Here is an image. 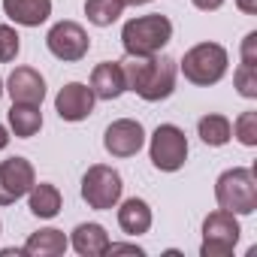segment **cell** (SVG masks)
<instances>
[{"label": "cell", "mask_w": 257, "mask_h": 257, "mask_svg": "<svg viewBox=\"0 0 257 257\" xmlns=\"http://www.w3.org/2000/svg\"><path fill=\"white\" fill-rule=\"evenodd\" d=\"M94 91L88 88V85H82V82H70V85H64L61 91H58V97H55V109H58V115L64 118V121H85L88 115H91V109H94Z\"/></svg>", "instance_id": "8fae6325"}, {"label": "cell", "mask_w": 257, "mask_h": 257, "mask_svg": "<svg viewBox=\"0 0 257 257\" xmlns=\"http://www.w3.org/2000/svg\"><path fill=\"white\" fill-rule=\"evenodd\" d=\"M236 88L242 97H257V67L254 64H242L236 70Z\"/></svg>", "instance_id": "cb8c5ba5"}, {"label": "cell", "mask_w": 257, "mask_h": 257, "mask_svg": "<svg viewBox=\"0 0 257 257\" xmlns=\"http://www.w3.org/2000/svg\"><path fill=\"white\" fill-rule=\"evenodd\" d=\"M152 164L164 173H176L188 161V137L176 124H161L152 134Z\"/></svg>", "instance_id": "52a82bcc"}, {"label": "cell", "mask_w": 257, "mask_h": 257, "mask_svg": "<svg viewBox=\"0 0 257 257\" xmlns=\"http://www.w3.org/2000/svg\"><path fill=\"white\" fill-rule=\"evenodd\" d=\"M146 143V131L143 124L134 121V118H118L106 127L103 134V146L112 158H134Z\"/></svg>", "instance_id": "30bf717a"}, {"label": "cell", "mask_w": 257, "mask_h": 257, "mask_svg": "<svg viewBox=\"0 0 257 257\" xmlns=\"http://www.w3.org/2000/svg\"><path fill=\"white\" fill-rule=\"evenodd\" d=\"M239 233L242 230H239V221H236L233 212H227V209L212 212L203 221V248H200V254L203 257H227L236 248Z\"/></svg>", "instance_id": "8992f818"}, {"label": "cell", "mask_w": 257, "mask_h": 257, "mask_svg": "<svg viewBox=\"0 0 257 257\" xmlns=\"http://www.w3.org/2000/svg\"><path fill=\"white\" fill-rule=\"evenodd\" d=\"M121 70H124V85L137 91L143 100L149 103H158V100H167L176 88V61L167 58V55H127V61H121Z\"/></svg>", "instance_id": "6da1fadb"}, {"label": "cell", "mask_w": 257, "mask_h": 257, "mask_svg": "<svg viewBox=\"0 0 257 257\" xmlns=\"http://www.w3.org/2000/svg\"><path fill=\"white\" fill-rule=\"evenodd\" d=\"M4 13L25 28H40L52 16V0H4Z\"/></svg>", "instance_id": "5bb4252c"}, {"label": "cell", "mask_w": 257, "mask_h": 257, "mask_svg": "<svg viewBox=\"0 0 257 257\" xmlns=\"http://www.w3.org/2000/svg\"><path fill=\"white\" fill-rule=\"evenodd\" d=\"M121 10H124L121 0H85V16L97 28H109L112 22H118Z\"/></svg>", "instance_id": "44dd1931"}, {"label": "cell", "mask_w": 257, "mask_h": 257, "mask_svg": "<svg viewBox=\"0 0 257 257\" xmlns=\"http://www.w3.org/2000/svg\"><path fill=\"white\" fill-rule=\"evenodd\" d=\"M106 254H137V257H143V248H140V245H112V242H109Z\"/></svg>", "instance_id": "484cf974"}, {"label": "cell", "mask_w": 257, "mask_h": 257, "mask_svg": "<svg viewBox=\"0 0 257 257\" xmlns=\"http://www.w3.org/2000/svg\"><path fill=\"white\" fill-rule=\"evenodd\" d=\"M28 194H31L28 206H31V212L37 218H55L61 212V191L55 185H37L34 182V188Z\"/></svg>", "instance_id": "d6986e66"}, {"label": "cell", "mask_w": 257, "mask_h": 257, "mask_svg": "<svg viewBox=\"0 0 257 257\" xmlns=\"http://www.w3.org/2000/svg\"><path fill=\"white\" fill-rule=\"evenodd\" d=\"M254 49H257V34L251 31L242 43V64H254L257 67V58H254Z\"/></svg>", "instance_id": "d4e9b609"}, {"label": "cell", "mask_w": 257, "mask_h": 257, "mask_svg": "<svg viewBox=\"0 0 257 257\" xmlns=\"http://www.w3.org/2000/svg\"><path fill=\"white\" fill-rule=\"evenodd\" d=\"M0 97H4V82H0Z\"/></svg>", "instance_id": "4dcf8cb0"}, {"label": "cell", "mask_w": 257, "mask_h": 257, "mask_svg": "<svg viewBox=\"0 0 257 257\" xmlns=\"http://www.w3.org/2000/svg\"><path fill=\"white\" fill-rule=\"evenodd\" d=\"M121 176H118V170H112V167H103V164H94L85 176H82V200L91 206V209H97V212H103V209H112L118 200H121Z\"/></svg>", "instance_id": "5b68a950"}, {"label": "cell", "mask_w": 257, "mask_h": 257, "mask_svg": "<svg viewBox=\"0 0 257 257\" xmlns=\"http://www.w3.org/2000/svg\"><path fill=\"white\" fill-rule=\"evenodd\" d=\"M37 182V173L28 158H10L0 164V206H10L25 197Z\"/></svg>", "instance_id": "9c48e42d"}, {"label": "cell", "mask_w": 257, "mask_h": 257, "mask_svg": "<svg viewBox=\"0 0 257 257\" xmlns=\"http://www.w3.org/2000/svg\"><path fill=\"white\" fill-rule=\"evenodd\" d=\"M118 224H121L124 233H131V236L149 233V227H152V209H149V203L140 200V197L124 200L121 209H118Z\"/></svg>", "instance_id": "9a60e30c"}, {"label": "cell", "mask_w": 257, "mask_h": 257, "mask_svg": "<svg viewBox=\"0 0 257 257\" xmlns=\"http://www.w3.org/2000/svg\"><path fill=\"white\" fill-rule=\"evenodd\" d=\"M7 146H10V131H7L4 124H0V152H4Z\"/></svg>", "instance_id": "f1b7e54d"}, {"label": "cell", "mask_w": 257, "mask_h": 257, "mask_svg": "<svg viewBox=\"0 0 257 257\" xmlns=\"http://www.w3.org/2000/svg\"><path fill=\"white\" fill-rule=\"evenodd\" d=\"M10 127H13V134L22 137V140L37 137L40 127H43V112H40V106L13 103V109H10Z\"/></svg>", "instance_id": "ac0fdd59"}, {"label": "cell", "mask_w": 257, "mask_h": 257, "mask_svg": "<svg viewBox=\"0 0 257 257\" xmlns=\"http://www.w3.org/2000/svg\"><path fill=\"white\" fill-rule=\"evenodd\" d=\"M91 91H94V97H100V100H115V97H121V94L127 91L121 64H118V61H103V64H97L94 73H91Z\"/></svg>", "instance_id": "4fadbf2b"}, {"label": "cell", "mask_w": 257, "mask_h": 257, "mask_svg": "<svg viewBox=\"0 0 257 257\" xmlns=\"http://www.w3.org/2000/svg\"><path fill=\"white\" fill-rule=\"evenodd\" d=\"M191 4L197 10H203V13H212V10H221L224 7V0H191Z\"/></svg>", "instance_id": "4316f807"}, {"label": "cell", "mask_w": 257, "mask_h": 257, "mask_svg": "<svg viewBox=\"0 0 257 257\" xmlns=\"http://www.w3.org/2000/svg\"><path fill=\"white\" fill-rule=\"evenodd\" d=\"M236 7H239L242 13H248V16H254V13H257V0H236Z\"/></svg>", "instance_id": "83f0119b"}, {"label": "cell", "mask_w": 257, "mask_h": 257, "mask_svg": "<svg viewBox=\"0 0 257 257\" xmlns=\"http://www.w3.org/2000/svg\"><path fill=\"white\" fill-rule=\"evenodd\" d=\"M215 197L218 206L233 212V215H251L257 209V182L254 173L245 167H233L218 176L215 182Z\"/></svg>", "instance_id": "3957f363"}, {"label": "cell", "mask_w": 257, "mask_h": 257, "mask_svg": "<svg viewBox=\"0 0 257 257\" xmlns=\"http://www.w3.org/2000/svg\"><path fill=\"white\" fill-rule=\"evenodd\" d=\"M182 73L194 85H215L227 73V49L218 43H200L182 58Z\"/></svg>", "instance_id": "277c9868"}, {"label": "cell", "mask_w": 257, "mask_h": 257, "mask_svg": "<svg viewBox=\"0 0 257 257\" xmlns=\"http://www.w3.org/2000/svg\"><path fill=\"white\" fill-rule=\"evenodd\" d=\"M73 248L82 257H100L109 248V233L100 224H79L73 230Z\"/></svg>", "instance_id": "2e32d148"}, {"label": "cell", "mask_w": 257, "mask_h": 257, "mask_svg": "<svg viewBox=\"0 0 257 257\" xmlns=\"http://www.w3.org/2000/svg\"><path fill=\"white\" fill-rule=\"evenodd\" d=\"M233 127V137L242 143V146H257V112H242L236 118Z\"/></svg>", "instance_id": "7402d4cb"}, {"label": "cell", "mask_w": 257, "mask_h": 257, "mask_svg": "<svg viewBox=\"0 0 257 257\" xmlns=\"http://www.w3.org/2000/svg\"><path fill=\"white\" fill-rule=\"evenodd\" d=\"M7 91H10L13 103L40 106L43 97H46V82H43V76L34 67H16L13 76H10V82H7Z\"/></svg>", "instance_id": "7c38bea8"}, {"label": "cell", "mask_w": 257, "mask_h": 257, "mask_svg": "<svg viewBox=\"0 0 257 257\" xmlns=\"http://www.w3.org/2000/svg\"><path fill=\"white\" fill-rule=\"evenodd\" d=\"M64 251H67V236L55 227H46V230L34 233L22 248V254H28V257H58Z\"/></svg>", "instance_id": "e0dca14e"}, {"label": "cell", "mask_w": 257, "mask_h": 257, "mask_svg": "<svg viewBox=\"0 0 257 257\" xmlns=\"http://www.w3.org/2000/svg\"><path fill=\"white\" fill-rule=\"evenodd\" d=\"M19 49H22V37H19L10 25H0V64L16 61Z\"/></svg>", "instance_id": "603a6c76"}, {"label": "cell", "mask_w": 257, "mask_h": 257, "mask_svg": "<svg viewBox=\"0 0 257 257\" xmlns=\"http://www.w3.org/2000/svg\"><path fill=\"white\" fill-rule=\"evenodd\" d=\"M124 7H140V4H149V0H121Z\"/></svg>", "instance_id": "f546056e"}, {"label": "cell", "mask_w": 257, "mask_h": 257, "mask_svg": "<svg viewBox=\"0 0 257 257\" xmlns=\"http://www.w3.org/2000/svg\"><path fill=\"white\" fill-rule=\"evenodd\" d=\"M197 134H200V140L206 143V146H227L230 143V137H233V127H230V121L224 118V115H206V118H200V124H197Z\"/></svg>", "instance_id": "ffe728a7"}, {"label": "cell", "mask_w": 257, "mask_h": 257, "mask_svg": "<svg viewBox=\"0 0 257 257\" xmlns=\"http://www.w3.org/2000/svg\"><path fill=\"white\" fill-rule=\"evenodd\" d=\"M46 46L49 52L58 58V61H82L91 49V37L85 34L82 25L76 22H58L49 37H46Z\"/></svg>", "instance_id": "ba28073f"}, {"label": "cell", "mask_w": 257, "mask_h": 257, "mask_svg": "<svg viewBox=\"0 0 257 257\" xmlns=\"http://www.w3.org/2000/svg\"><path fill=\"white\" fill-rule=\"evenodd\" d=\"M173 40V22L167 16H140L131 19L121 31V43L127 55H158Z\"/></svg>", "instance_id": "7a4b0ae2"}]
</instances>
